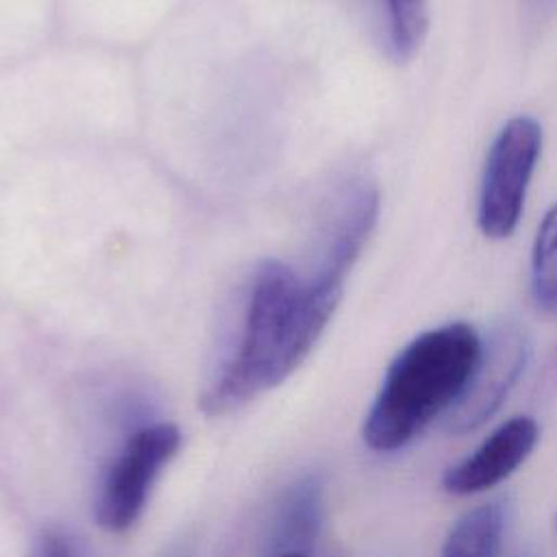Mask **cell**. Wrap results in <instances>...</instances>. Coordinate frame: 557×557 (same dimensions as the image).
<instances>
[{
	"label": "cell",
	"instance_id": "cell-1",
	"mask_svg": "<svg viewBox=\"0 0 557 557\" xmlns=\"http://www.w3.org/2000/svg\"><path fill=\"white\" fill-rule=\"evenodd\" d=\"M368 237L370 231L352 218H322L318 248L307 265L263 259L248 272L237 292L231 344L200 398L205 413L242 407L281 385L307 359Z\"/></svg>",
	"mask_w": 557,
	"mask_h": 557
},
{
	"label": "cell",
	"instance_id": "cell-2",
	"mask_svg": "<svg viewBox=\"0 0 557 557\" xmlns=\"http://www.w3.org/2000/svg\"><path fill=\"white\" fill-rule=\"evenodd\" d=\"M483 337L466 322L416 335L387 366L363 420V442L376 453L411 444L463 396L481 361Z\"/></svg>",
	"mask_w": 557,
	"mask_h": 557
},
{
	"label": "cell",
	"instance_id": "cell-3",
	"mask_svg": "<svg viewBox=\"0 0 557 557\" xmlns=\"http://www.w3.org/2000/svg\"><path fill=\"white\" fill-rule=\"evenodd\" d=\"M542 141V126L531 115H513L496 133L485 157L476 202V222L485 237L505 239L516 231Z\"/></svg>",
	"mask_w": 557,
	"mask_h": 557
},
{
	"label": "cell",
	"instance_id": "cell-4",
	"mask_svg": "<svg viewBox=\"0 0 557 557\" xmlns=\"http://www.w3.org/2000/svg\"><path fill=\"white\" fill-rule=\"evenodd\" d=\"M178 446L181 431L170 422L141 426L124 442L96 498V520L102 529L122 533L141 516L161 468Z\"/></svg>",
	"mask_w": 557,
	"mask_h": 557
},
{
	"label": "cell",
	"instance_id": "cell-5",
	"mask_svg": "<svg viewBox=\"0 0 557 557\" xmlns=\"http://www.w3.org/2000/svg\"><path fill=\"white\" fill-rule=\"evenodd\" d=\"M531 344L524 331L511 322L500 324L483 339L481 361L459 403L444 416L442 429L463 435L483 426L507 400L527 370Z\"/></svg>",
	"mask_w": 557,
	"mask_h": 557
},
{
	"label": "cell",
	"instance_id": "cell-6",
	"mask_svg": "<svg viewBox=\"0 0 557 557\" xmlns=\"http://www.w3.org/2000/svg\"><path fill=\"white\" fill-rule=\"evenodd\" d=\"M540 426L531 416H513L494 429L470 455L442 474L444 492L453 496L481 494L509 479L533 453Z\"/></svg>",
	"mask_w": 557,
	"mask_h": 557
},
{
	"label": "cell",
	"instance_id": "cell-7",
	"mask_svg": "<svg viewBox=\"0 0 557 557\" xmlns=\"http://www.w3.org/2000/svg\"><path fill=\"white\" fill-rule=\"evenodd\" d=\"M324 520V483L318 474L300 476L292 483L276 509L272 524V546L281 553H307L320 535Z\"/></svg>",
	"mask_w": 557,
	"mask_h": 557
},
{
	"label": "cell",
	"instance_id": "cell-8",
	"mask_svg": "<svg viewBox=\"0 0 557 557\" xmlns=\"http://www.w3.org/2000/svg\"><path fill=\"white\" fill-rule=\"evenodd\" d=\"M507 513L492 500L466 511L448 531L440 557H500Z\"/></svg>",
	"mask_w": 557,
	"mask_h": 557
},
{
	"label": "cell",
	"instance_id": "cell-9",
	"mask_svg": "<svg viewBox=\"0 0 557 557\" xmlns=\"http://www.w3.org/2000/svg\"><path fill=\"white\" fill-rule=\"evenodd\" d=\"M531 294L542 311L557 315V200L544 213L533 239Z\"/></svg>",
	"mask_w": 557,
	"mask_h": 557
},
{
	"label": "cell",
	"instance_id": "cell-10",
	"mask_svg": "<svg viewBox=\"0 0 557 557\" xmlns=\"http://www.w3.org/2000/svg\"><path fill=\"white\" fill-rule=\"evenodd\" d=\"M385 24L396 33H411L429 20V0H381Z\"/></svg>",
	"mask_w": 557,
	"mask_h": 557
},
{
	"label": "cell",
	"instance_id": "cell-11",
	"mask_svg": "<svg viewBox=\"0 0 557 557\" xmlns=\"http://www.w3.org/2000/svg\"><path fill=\"white\" fill-rule=\"evenodd\" d=\"M35 557H76V548L72 544V537H67L59 529H50L41 535Z\"/></svg>",
	"mask_w": 557,
	"mask_h": 557
},
{
	"label": "cell",
	"instance_id": "cell-12",
	"mask_svg": "<svg viewBox=\"0 0 557 557\" xmlns=\"http://www.w3.org/2000/svg\"><path fill=\"white\" fill-rule=\"evenodd\" d=\"M274 557H309L307 553H281V555H274Z\"/></svg>",
	"mask_w": 557,
	"mask_h": 557
},
{
	"label": "cell",
	"instance_id": "cell-13",
	"mask_svg": "<svg viewBox=\"0 0 557 557\" xmlns=\"http://www.w3.org/2000/svg\"><path fill=\"white\" fill-rule=\"evenodd\" d=\"M533 2H537V4H550V2H555V0H533Z\"/></svg>",
	"mask_w": 557,
	"mask_h": 557
},
{
	"label": "cell",
	"instance_id": "cell-14",
	"mask_svg": "<svg viewBox=\"0 0 557 557\" xmlns=\"http://www.w3.org/2000/svg\"><path fill=\"white\" fill-rule=\"evenodd\" d=\"M513 557H533V555H529V553H518V555H513Z\"/></svg>",
	"mask_w": 557,
	"mask_h": 557
}]
</instances>
